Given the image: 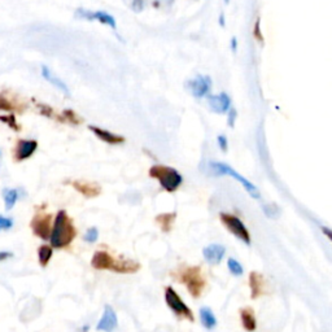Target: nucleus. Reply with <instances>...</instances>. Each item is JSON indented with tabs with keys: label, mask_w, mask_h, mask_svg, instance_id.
<instances>
[{
	"label": "nucleus",
	"mask_w": 332,
	"mask_h": 332,
	"mask_svg": "<svg viewBox=\"0 0 332 332\" xmlns=\"http://www.w3.org/2000/svg\"><path fill=\"white\" fill-rule=\"evenodd\" d=\"M124 2L132 12H135V13L143 12L147 3H148V0H124Z\"/></svg>",
	"instance_id": "obj_24"
},
{
	"label": "nucleus",
	"mask_w": 332,
	"mask_h": 332,
	"mask_svg": "<svg viewBox=\"0 0 332 332\" xmlns=\"http://www.w3.org/2000/svg\"><path fill=\"white\" fill-rule=\"evenodd\" d=\"M13 257V253L9 252V250H2L0 252V262H3V261L9 260V258Z\"/></svg>",
	"instance_id": "obj_36"
},
{
	"label": "nucleus",
	"mask_w": 332,
	"mask_h": 332,
	"mask_svg": "<svg viewBox=\"0 0 332 332\" xmlns=\"http://www.w3.org/2000/svg\"><path fill=\"white\" fill-rule=\"evenodd\" d=\"M165 301H166V305L170 307V310L175 316L187 319L189 322L195 321V317H193V313L191 311V309L184 304V301L177 294V291L173 287H166L165 288Z\"/></svg>",
	"instance_id": "obj_6"
},
{
	"label": "nucleus",
	"mask_w": 332,
	"mask_h": 332,
	"mask_svg": "<svg viewBox=\"0 0 332 332\" xmlns=\"http://www.w3.org/2000/svg\"><path fill=\"white\" fill-rule=\"evenodd\" d=\"M210 170L213 171V174H216V175H230L232 177L235 181L239 182L240 184H242L243 187L245 188V191H247L248 193H249L250 196H252L253 199H260L261 198V193L260 191H258L257 187L255 186V184L252 183V182L248 181L247 178H244L243 175H240L238 171L235 170L233 168H231L230 165L227 164H223V162H217V161H213L210 162Z\"/></svg>",
	"instance_id": "obj_5"
},
{
	"label": "nucleus",
	"mask_w": 332,
	"mask_h": 332,
	"mask_svg": "<svg viewBox=\"0 0 332 332\" xmlns=\"http://www.w3.org/2000/svg\"><path fill=\"white\" fill-rule=\"evenodd\" d=\"M236 48H238V41H236V38L233 36V38L231 39V50H232L233 52H236Z\"/></svg>",
	"instance_id": "obj_39"
},
{
	"label": "nucleus",
	"mask_w": 332,
	"mask_h": 332,
	"mask_svg": "<svg viewBox=\"0 0 332 332\" xmlns=\"http://www.w3.org/2000/svg\"><path fill=\"white\" fill-rule=\"evenodd\" d=\"M226 253V248L221 244H210L203 249V256L205 261L210 265L221 264Z\"/></svg>",
	"instance_id": "obj_14"
},
{
	"label": "nucleus",
	"mask_w": 332,
	"mask_h": 332,
	"mask_svg": "<svg viewBox=\"0 0 332 332\" xmlns=\"http://www.w3.org/2000/svg\"><path fill=\"white\" fill-rule=\"evenodd\" d=\"M240 319H242L243 328L247 332H255L257 329V319L252 307H243L240 310Z\"/></svg>",
	"instance_id": "obj_19"
},
{
	"label": "nucleus",
	"mask_w": 332,
	"mask_h": 332,
	"mask_svg": "<svg viewBox=\"0 0 332 332\" xmlns=\"http://www.w3.org/2000/svg\"><path fill=\"white\" fill-rule=\"evenodd\" d=\"M88 130H90L91 132H93V134L96 135L97 138H99L102 142H104V143H108V144H121L125 142V138L124 136H120V135L117 134H113V132L108 131V130L105 129H102V127H97V126H93V125H90L88 126Z\"/></svg>",
	"instance_id": "obj_15"
},
{
	"label": "nucleus",
	"mask_w": 332,
	"mask_h": 332,
	"mask_svg": "<svg viewBox=\"0 0 332 332\" xmlns=\"http://www.w3.org/2000/svg\"><path fill=\"white\" fill-rule=\"evenodd\" d=\"M149 177L157 179L160 186L166 192H175L177 189L183 183V177L179 174L177 169L166 166V165H153L149 169Z\"/></svg>",
	"instance_id": "obj_3"
},
{
	"label": "nucleus",
	"mask_w": 332,
	"mask_h": 332,
	"mask_svg": "<svg viewBox=\"0 0 332 332\" xmlns=\"http://www.w3.org/2000/svg\"><path fill=\"white\" fill-rule=\"evenodd\" d=\"M91 266L96 270H110L120 274H135L140 270V264L134 260H117L105 250H97L92 256Z\"/></svg>",
	"instance_id": "obj_1"
},
{
	"label": "nucleus",
	"mask_w": 332,
	"mask_h": 332,
	"mask_svg": "<svg viewBox=\"0 0 332 332\" xmlns=\"http://www.w3.org/2000/svg\"><path fill=\"white\" fill-rule=\"evenodd\" d=\"M118 326L117 314L113 310V307L110 305H105L104 314H103L102 319L97 323L96 329L103 332H113Z\"/></svg>",
	"instance_id": "obj_13"
},
{
	"label": "nucleus",
	"mask_w": 332,
	"mask_h": 332,
	"mask_svg": "<svg viewBox=\"0 0 332 332\" xmlns=\"http://www.w3.org/2000/svg\"><path fill=\"white\" fill-rule=\"evenodd\" d=\"M0 121L4 122L6 125H8L11 129H13L14 131H19V126L17 125L16 122V118H14V115L9 114V115H0Z\"/></svg>",
	"instance_id": "obj_27"
},
{
	"label": "nucleus",
	"mask_w": 332,
	"mask_h": 332,
	"mask_svg": "<svg viewBox=\"0 0 332 332\" xmlns=\"http://www.w3.org/2000/svg\"><path fill=\"white\" fill-rule=\"evenodd\" d=\"M0 157H2V152H0Z\"/></svg>",
	"instance_id": "obj_43"
},
{
	"label": "nucleus",
	"mask_w": 332,
	"mask_h": 332,
	"mask_svg": "<svg viewBox=\"0 0 332 332\" xmlns=\"http://www.w3.org/2000/svg\"><path fill=\"white\" fill-rule=\"evenodd\" d=\"M72 186L74 187V189H77L78 192L88 199L96 198L102 192L99 184L93 183V182H72Z\"/></svg>",
	"instance_id": "obj_16"
},
{
	"label": "nucleus",
	"mask_w": 332,
	"mask_h": 332,
	"mask_svg": "<svg viewBox=\"0 0 332 332\" xmlns=\"http://www.w3.org/2000/svg\"><path fill=\"white\" fill-rule=\"evenodd\" d=\"M253 35H255L256 41L264 43V35H262V31H261V18L256 19L255 29H253Z\"/></svg>",
	"instance_id": "obj_30"
},
{
	"label": "nucleus",
	"mask_w": 332,
	"mask_h": 332,
	"mask_svg": "<svg viewBox=\"0 0 332 332\" xmlns=\"http://www.w3.org/2000/svg\"><path fill=\"white\" fill-rule=\"evenodd\" d=\"M77 236V230H75L73 221L68 216L65 210H60L55 218V223L52 227V233H51L50 242L51 247L56 249H63V248L69 247L72 244L73 240Z\"/></svg>",
	"instance_id": "obj_2"
},
{
	"label": "nucleus",
	"mask_w": 332,
	"mask_h": 332,
	"mask_svg": "<svg viewBox=\"0 0 332 332\" xmlns=\"http://www.w3.org/2000/svg\"><path fill=\"white\" fill-rule=\"evenodd\" d=\"M64 117H65V120H68V122H72V124H74V125L81 124L80 117H78V115L75 114L72 109L64 110Z\"/></svg>",
	"instance_id": "obj_29"
},
{
	"label": "nucleus",
	"mask_w": 332,
	"mask_h": 332,
	"mask_svg": "<svg viewBox=\"0 0 332 332\" xmlns=\"http://www.w3.org/2000/svg\"><path fill=\"white\" fill-rule=\"evenodd\" d=\"M173 3H174V0H154V6L156 7H160L161 4L162 6L170 7Z\"/></svg>",
	"instance_id": "obj_37"
},
{
	"label": "nucleus",
	"mask_w": 332,
	"mask_h": 332,
	"mask_svg": "<svg viewBox=\"0 0 332 332\" xmlns=\"http://www.w3.org/2000/svg\"><path fill=\"white\" fill-rule=\"evenodd\" d=\"M41 72H42V77H43L44 80L47 81V82H50L51 85L53 86V87H56L57 90H60L61 92H64L65 95H69V93H70V92H69L68 86L65 85V82H64V81H61L60 78L57 77V75L53 74L52 70H51V69L48 68V66L42 65Z\"/></svg>",
	"instance_id": "obj_18"
},
{
	"label": "nucleus",
	"mask_w": 332,
	"mask_h": 332,
	"mask_svg": "<svg viewBox=\"0 0 332 332\" xmlns=\"http://www.w3.org/2000/svg\"><path fill=\"white\" fill-rule=\"evenodd\" d=\"M38 148V142L33 139H19L17 142V146L14 148V159L17 162H21L24 160H28L35 153Z\"/></svg>",
	"instance_id": "obj_11"
},
{
	"label": "nucleus",
	"mask_w": 332,
	"mask_h": 332,
	"mask_svg": "<svg viewBox=\"0 0 332 332\" xmlns=\"http://www.w3.org/2000/svg\"><path fill=\"white\" fill-rule=\"evenodd\" d=\"M220 25L222 26V28H225V14L221 13L220 16Z\"/></svg>",
	"instance_id": "obj_40"
},
{
	"label": "nucleus",
	"mask_w": 332,
	"mask_h": 332,
	"mask_svg": "<svg viewBox=\"0 0 332 332\" xmlns=\"http://www.w3.org/2000/svg\"><path fill=\"white\" fill-rule=\"evenodd\" d=\"M227 267L231 274L235 275V277H240V275H243V272H244L242 264H239V261H236L235 258H228Z\"/></svg>",
	"instance_id": "obj_25"
},
{
	"label": "nucleus",
	"mask_w": 332,
	"mask_h": 332,
	"mask_svg": "<svg viewBox=\"0 0 332 332\" xmlns=\"http://www.w3.org/2000/svg\"><path fill=\"white\" fill-rule=\"evenodd\" d=\"M75 16H77L78 18L87 19V21H99L100 24L109 26V28L114 29V30L115 28H117V22H115L114 17L104 11L91 12V11H86V9L83 8H80L77 12H75Z\"/></svg>",
	"instance_id": "obj_10"
},
{
	"label": "nucleus",
	"mask_w": 332,
	"mask_h": 332,
	"mask_svg": "<svg viewBox=\"0 0 332 332\" xmlns=\"http://www.w3.org/2000/svg\"><path fill=\"white\" fill-rule=\"evenodd\" d=\"M264 211L265 214L270 218H277L278 214H279V209L275 204H270V205H265L264 206Z\"/></svg>",
	"instance_id": "obj_28"
},
{
	"label": "nucleus",
	"mask_w": 332,
	"mask_h": 332,
	"mask_svg": "<svg viewBox=\"0 0 332 332\" xmlns=\"http://www.w3.org/2000/svg\"><path fill=\"white\" fill-rule=\"evenodd\" d=\"M3 199H4V205H6V209L7 210H11V209L16 205L17 200H18V191L14 188H4Z\"/></svg>",
	"instance_id": "obj_22"
},
{
	"label": "nucleus",
	"mask_w": 332,
	"mask_h": 332,
	"mask_svg": "<svg viewBox=\"0 0 332 332\" xmlns=\"http://www.w3.org/2000/svg\"><path fill=\"white\" fill-rule=\"evenodd\" d=\"M223 2H225V4H228V3H230V0H223Z\"/></svg>",
	"instance_id": "obj_42"
},
{
	"label": "nucleus",
	"mask_w": 332,
	"mask_h": 332,
	"mask_svg": "<svg viewBox=\"0 0 332 332\" xmlns=\"http://www.w3.org/2000/svg\"><path fill=\"white\" fill-rule=\"evenodd\" d=\"M99 238V231H97L96 227H91L86 231L85 236H83V240L87 243H95Z\"/></svg>",
	"instance_id": "obj_26"
},
{
	"label": "nucleus",
	"mask_w": 332,
	"mask_h": 332,
	"mask_svg": "<svg viewBox=\"0 0 332 332\" xmlns=\"http://www.w3.org/2000/svg\"><path fill=\"white\" fill-rule=\"evenodd\" d=\"M217 143H218V147H220L221 148V151L222 152H227V149H228V140H227V138L225 136V135H218V138H217Z\"/></svg>",
	"instance_id": "obj_33"
},
{
	"label": "nucleus",
	"mask_w": 332,
	"mask_h": 332,
	"mask_svg": "<svg viewBox=\"0 0 332 332\" xmlns=\"http://www.w3.org/2000/svg\"><path fill=\"white\" fill-rule=\"evenodd\" d=\"M221 222L223 223L226 228L232 233L235 238L242 240L247 245L250 244V233L248 231L247 226L243 223V221L236 216L230 214V213H221L220 214Z\"/></svg>",
	"instance_id": "obj_7"
},
{
	"label": "nucleus",
	"mask_w": 332,
	"mask_h": 332,
	"mask_svg": "<svg viewBox=\"0 0 332 332\" xmlns=\"http://www.w3.org/2000/svg\"><path fill=\"white\" fill-rule=\"evenodd\" d=\"M39 108H41V112L42 114L47 115V117H52L53 114V110L51 109L50 107H47V105H43V104H39Z\"/></svg>",
	"instance_id": "obj_35"
},
{
	"label": "nucleus",
	"mask_w": 332,
	"mask_h": 332,
	"mask_svg": "<svg viewBox=\"0 0 332 332\" xmlns=\"http://www.w3.org/2000/svg\"><path fill=\"white\" fill-rule=\"evenodd\" d=\"M208 104L214 113L225 114L231 109V97L226 92H221L218 95H209Z\"/></svg>",
	"instance_id": "obj_12"
},
{
	"label": "nucleus",
	"mask_w": 332,
	"mask_h": 332,
	"mask_svg": "<svg viewBox=\"0 0 332 332\" xmlns=\"http://www.w3.org/2000/svg\"><path fill=\"white\" fill-rule=\"evenodd\" d=\"M179 280L187 287L189 295L193 299H199L206 286L200 266H189L179 271Z\"/></svg>",
	"instance_id": "obj_4"
},
{
	"label": "nucleus",
	"mask_w": 332,
	"mask_h": 332,
	"mask_svg": "<svg viewBox=\"0 0 332 332\" xmlns=\"http://www.w3.org/2000/svg\"><path fill=\"white\" fill-rule=\"evenodd\" d=\"M80 332H88V326H83L82 328L80 329Z\"/></svg>",
	"instance_id": "obj_41"
},
{
	"label": "nucleus",
	"mask_w": 332,
	"mask_h": 332,
	"mask_svg": "<svg viewBox=\"0 0 332 332\" xmlns=\"http://www.w3.org/2000/svg\"><path fill=\"white\" fill-rule=\"evenodd\" d=\"M14 104L12 102H9V99L7 97L0 96V110H13Z\"/></svg>",
	"instance_id": "obj_31"
},
{
	"label": "nucleus",
	"mask_w": 332,
	"mask_h": 332,
	"mask_svg": "<svg viewBox=\"0 0 332 332\" xmlns=\"http://www.w3.org/2000/svg\"><path fill=\"white\" fill-rule=\"evenodd\" d=\"M321 230H322V232H323L324 235L327 236V239H329L332 242V230H331V228H328V227H322Z\"/></svg>",
	"instance_id": "obj_38"
},
{
	"label": "nucleus",
	"mask_w": 332,
	"mask_h": 332,
	"mask_svg": "<svg viewBox=\"0 0 332 332\" xmlns=\"http://www.w3.org/2000/svg\"><path fill=\"white\" fill-rule=\"evenodd\" d=\"M12 226H13V221L11 218L0 216V230H9V228H12Z\"/></svg>",
	"instance_id": "obj_34"
},
{
	"label": "nucleus",
	"mask_w": 332,
	"mask_h": 332,
	"mask_svg": "<svg viewBox=\"0 0 332 332\" xmlns=\"http://www.w3.org/2000/svg\"><path fill=\"white\" fill-rule=\"evenodd\" d=\"M177 218V213H164L156 217V222L159 223L164 232H169L173 228V223Z\"/></svg>",
	"instance_id": "obj_21"
},
{
	"label": "nucleus",
	"mask_w": 332,
	"mask_h": 332,
	"mask_svg": "<svg viewBox=\"0 0 332 332\" xmlns=\"http://www.w3.org/2000/svg\"><path fill=\"white\" fill-rule=\"evenodd\" d=\"M186 88L196 99L206 96L211 88V80L209 75H198L186 82Z\"/></svg>",
	"instance_id": "obj_9"
},
{
	"label": "nucleus",
	"mask_w": 332,
	"mask_h": 332,
	"mask_svg": "<svg viewBox=\"0 0 332 332\" xmlns=\"http://www.w3.org/2000/svg\"><path fill=\"white\" fill-rule=\"evenodd\" d=\"M236 117H238V112H236L235 108L231 107V109L228 110V113H227V125H228V126H230V127L235 126Z\"/></svg>",
	"instance_id": "obj_32"
},
{
	"label": "nucleus",
	"mask_w": 332,
	"mask_h": 332,
	"mask_svg": "<svg viewBox=\"0 0 332 332\" xmlns=\"http://www.w3.org/2000/svg\"><path fill=\"white\" fill-rule=\"evenodd\" d=\"M200 319L201 324L205 327L206 329H213L217 326V318H216L214 313L211 311L210 307H201L200 309Z\"/></svg>",
	"instance_id": "obj_20"
},
{
	"label": "nucleus",
	"mask_w": 332,
	"mask_h": 332,
	"mask_svg": "<svg viewBox=\"0 0 332 332\" xmlns=\"http://www.w3.org/2000/svg\"><path fill=\"white\" fill-rule=\"evenodd\" d=\"M51 221L52 217L50 214H43V213H38L34 216V218L30 222V227L33 230V233L42 240H47L51 238L52 233V227H51Z\"/></svg>",
	"instance_id": "obj_8"
},
{
	"label": "nucleus",
	"mask_w": 332,
	"mask_h": 332,
	"mask_svg": "<svg viewBox=\"0 0 332 332\" xmlns=\"http://www.w3.org/2000/svg\"><path fill=\"white\" fill-rule=\"evenodd\" d=\"M53 249L51 245H41L38 249V258L39 264L42 267H46L47 265L50 264V260L52 258Z\"/></svg>",
	"instance_id": "obj_23"
},
{
	"label": "nucleus",
	"mask_w": 332,
	"mask_h": 332,
	"mask_svg": "<svg viewBox=\"0 0 332 332\" xmlns=\"http://www.w3.org/2000/svg\"><path fill=\"white\" fill-rule=\"evenodd\" d=\"M249 288H250V297L252 300L258 299L260 296H262L265 289V283L264 277L257 271H252L249 274Z\"/></svg>",
	"instance_id": "obj_17"
}]
</instances>
